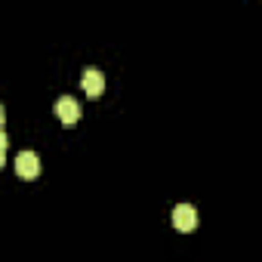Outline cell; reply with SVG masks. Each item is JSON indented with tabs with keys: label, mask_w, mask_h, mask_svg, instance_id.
I'll list each match as a JSON object with an SVG mask.
<instances>
[{
	"label": "cell",
	"mask_w": 262,
	"mask_h": 262,
	"mask_svg": "<svg viewBox=\"0 0 262 262\" xmlns=\"http://www.w3.org/2000/svg\"><path fill=\"white\" fill-rule=\"evenodd\" d=\"M16 173H19L22 179H37V176H40V158H37L34 151L16 155Z\"/></svg>",
	"instance_id": "cell-1"
},
{
	"label": "cell",
	"mask_w": 262,
	"mask_h": 262,
	"mask_svg": "<svg viewBox=\"0 0 262 262\" xmlns=\"http://www.w3.org/2000/svg\"><path fill=\"white\" fill-rule=\"evenodd\" d=\"M56 114H59V120H62L65 126H74V123L80 120V105H77V99L62 96V99L56 102Z\"/></svg>",
	"instance_id": "cell-2"
},
{
	"label": "cell",
	"mask_w": 262,
	"mask_h": 262,
	"mask_svg": "<svg viewBox=\"0 0 262 262\" xmlns=\"http://www.w3.org/2000/svg\"><path fill=\"white\" fill-rule=\"evenodd\" d=\"M173 225H176L179 231H194V228H198V210H194L191 204H179V207L173 210Z\"/></svg>",
	"instance_id": "cell-3"
},
{
	"label": "cell",
	"mask_w": 262,
	"mask_h": 262,
	"mask_svg": "<svg viewBox=\"0 0 262 262\" xmlns=\"http://www.w3.org/2000/svg\"><path fill=\"white\" fill-rule=\"evenodd\" d=\"M80 83H83V90H86V96H90V99H96V96H102V93H105V74H102L99 68H86Z\"/></svg>",
	"instance_id": "cell-4"
},
{
	"label": "cell",
	"mask_w": 262,
	"mask_h": 262,
	"mask_svg": "<svg viewBox=\"0 0 262 262\" xmlns=\"http://www.w3.org/2000/svg\"><path fill=\"white\" fill-rule=\"evenodd\" d=\"M7 148H10V139H7V133L0 129V167L7 164Z\"/></svg>",
	"instance_id": "cell-5"
},
{
	"label": "cell",
	"mask_w": 262,
	"mask_h": 262,
	"mask_svg": "<svg viewBox=\"0 0 262 262\" xmlns=\"http://www.w3.org/2000/svg\"><path fill=\"white\" fill-rule=\"evenodd\" d=\"M4 117H7V114H4V105H0V129H4Z\"/></svg>",
	"instance_id": "cell-6"
}]
</instances>
